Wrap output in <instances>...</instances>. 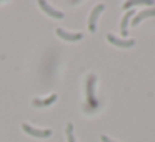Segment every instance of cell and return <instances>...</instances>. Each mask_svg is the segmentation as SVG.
<instances>
[{
    "instance_id": "obj_12",
    "label": "cell",
    "mask_w": 155,
    "mask_h": 142,
    "mask_svg": "<svg viewBox=\"0 0 155 142\" xmlns=\"http://www.w3.org/2000/svg\"><path fill=\"white\" fill-rule=\"evenodd\" d=\"M100 140L102 142H115V140H112L110 137H107V135H100Z\"/></svg>"
},
{
    "instance_id": "obj_5",
    "label": "cell",
    "mask_w": 155,
    "mask_h": 142,
    "mask_svg": "<svg viewBox=\"0 0 155 142\" xmlns=\"http://www.w3.org/2000/svg\"><path fill=\"white\" fill-rule=\"evenodd\" d=\"M38 7H40L47 15H50V17H54V19H64V12H60V10H57V8L50 7L45 0H38Z\"/></svg>"
},
{
    "instance_id": "obj_1",
    "label": "cell",
    "mask_w": 155,
    "mask_h": 142,
    "mask_svg": "<svg viewBox=\"0 0 155 142\" xmlns=\"http://www.w3.org/2000/svg\"><path fill=\"white\" fill-rule=\"evenodd\" d=\"M95 82H97V77L94 74L87 77V85H85V90H87V102L88 107L95 109L97 107V95H95Z\"/></svg>"
},
{
    "instance_id": "obj_3",
    "label": "cell",
    "mask_w": 155,
    "mask_h": 142,
    "mask_svg": "<svg viewBox=\"0 0 155 142\" xmlns=\"http://www.w3.org/2000/svg\"><path fill=\"white\" fill-rule=\"evenodd\" d=\"M107 40L110 42L112 45L120 47V49H130V47H134V45H135L134 39H118V37H115L114 34H107Z\"/></svg>"
},
{
    "instance_id": "obj_2",
    "label": "cell",
    "mask_w": 155,
    "mask_h": 142,
    "mask_svg": "<svg viewBox=\"0 0 155 142\" xmlns=\"http://www.w3.org/2000/svg\"><path fill=\"white\" fill-rule=\"evenodd\" d=\"M22 129H24L25 134H30V135L38 137V139H47L52 135V130H48V129H35V127H32V125H28L27 122L22 124Z\"/></svg>"
},
{
    "instance_id": "obj_11",
    "label": "cell",
    "mask_w": 155,
    "mask_h": 142,
    "mask_svg": "<svg viewBox=\"0 0 155 142\" xmlns=\"http://www.w3.org/2000/svg\"><path fill=\"white\" fill-rule=\"evenodd\" d=\"M65 134H67V142H77V140H75V135H74V125H72V122H68V124H67Z\"/></svg>"
},
{
    "instance_id": "obj_8",
    "label": "cell",
    "mask_w": 155,
    "mask_h": 142,
    "mask_svg": "<svg viewBox=\"0 0 155 142\" xmlns=\"http://www.w3.org/2000/svg\"><path fill=\"white\" fill-rule=\"evenodd\" d=\"M55 100H57V94H52V95H48L47 99L35 97L34 100H32V104H34V107H47V105H52Z\"/></svg>"
},
{
    "instance_id": "obj_10",
    "label": "cell",
    "mask_w": 155,
    "mask_h": 142,
    "mask_svg": "<svg viewBox=\"0 0 155 142\" xmlns=\"http://www.w3.org/2000/svg\"><path fill=\"white\" fill-rule=\"evenodd\" d=\"M152 4H153L152 0H130V2H125L124 4V8L128 10V8L137 7V5H152Z\"/></svg>"
},
{
    "instance_id": "obj_7",
    "label": "cell",
    "mask_w": 155,
    "mask_h": 142,
    "mask_svg": "<svg viewBox=\"0 0 155 142\" xmlns=\"http://www.w3.org/2000/svg\"><path fill=\"white\" fill-rule=\"evenodd\" d=\"M148 17H155V8H147V10H142L140 14H137V15H134V19H132V25H138L142 20H145V19H148Z\"/></svg>"
},
{
    "instance_id": "obj_9",
    "label": "cell",
    "mask_w": 155,
    "mask_h": 142,
    "mask_svg": "<svg viewBox=\"0 0 155 142\" xmlns=\"http://www.w3.org/2000/svg\"><path fill=\"white\" fill-rule=\"evenodd\" d=\"M132 19H134V10H127L125 15H124V19H122V22H120L122 35H127V25H128V22H130Z\"/></svg>"
},
{
    "instance_id": "obj_6",
    "label": "cell",
    "mask_w": 155,
    "mask_h": 142,
    "mask_svg": "<svg viewBox=\"0 0 155 142\" xmlns=\"http://www.w3.org/2000/svg\"><path fill=\"white\" fill-rule=\"evenodd\" d=\"M57 35L60 39H64V40L67 42H78L84 39V34H80V32H77V34H70V32L64 30V29H57Z\"/></svg>"
},
{
    "instance_id": "obj_4",
    "label": "cell",
    "mask_w": 155,
    "mask_h": 142,
    "mask_svg": "<svg viewBox=\"0 0 155 142\" xmlns=\"http://www.w3.org/2000/svg\"><path fill=\"white\" fill-rule=\"evenodd\" d=\"M104 10H105V5L100 4V5H97V7L90 12V17H88V30H90L92 34L97 30V20H98V17H100V14Z\"/></svg>"
}]
</instances>
